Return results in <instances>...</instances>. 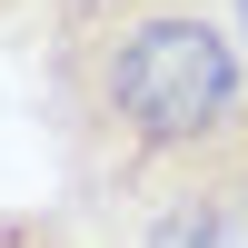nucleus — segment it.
I'll return each mask as SVG.
<instances>
[{
	"label": "nucleus",
	"mask_w": 248,
	"mask_h": 248,
	"mask_svg": "<svg viewBox=\"0 0 248 248\" xmlns=\"http://www.w3.org/2000/svg\"><path fill=\"white\" fill-rule=\"evenodd\" d=\"M0 248H99L70 209H0Z\"/></svg>",
	"instance_id": "2"
},
{
	"label": "nucleus",
	"mask_w": 248,
	"mask_h": 248,
	"mask_svg": "<svg viewBox=\"0 0 248 248\" xmlns=\"http://www.w3.org/2000/svg\"><path fill=\"white\" fill-rule=\"evenodd\" d=\"M40 99L99 248L179 199H248V50L209 0H60L40 20Z\"/></svg>",
	"instance_id": "1"
},
{
	"label": "nucleus",
	"mask_w": 248,
	"mask_h": 248,
	"mask_svg": "<svg viewBox=\"0 0 248 248\" xmlns=\"http://www.w3.org/2000/svg\"><path fill=\"white\" fill-rule=\"evenodd\" d=\"M50 10H60V0H0V40H20L30 20H50Z\"/></svg>",
	"instance_id": "3"
}]
</instances>
